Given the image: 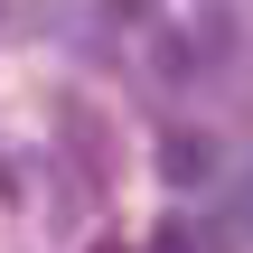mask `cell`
I'll list each match as a JSON object with an SVG mask.
<instances>
[{
    "label": "cell",
    "instance_id": "cell-4",
    "mask_svg": "<svg viewBox=\"0 0 253 253\" xmlns=\"http://www.w3.org/2000/svg\"><path fill=\"white\" fill-rule=\"evenodd\" d=\"M94 253H122V244H94Z\"/></svg>",
    "mask_w": 253,
    "mask_h": 253
},
{
    "label": "cell",
    "instance_id": "cell-2",
    "mask_svg": "<svg viewBox=\"0 0 253 253\" xmlns=\"http://www.w3.org/2000/svg\"><path fill=\"white\" fill-rule=\"evenodd\" d=\"M160 253H197V244H188V225H169V235H160Z\"/></svg>",
    "mask_w": 253,
    "mask_h": 253
},
{
    "label": "cell",
    "instance_id": "cell-3",
    "mask_svg": "<svg viewBox=\"0 0 253 253\" xmlns=\"http://www.w3.org/2000/svg\"><path fill=\"white\" fill-rule=\"evenodd\" d=\"M113 9H122V19H141V9H150V0H113Z\"/></svg>",
    "mask_w": 253,
    "mask_h": 253
},
{
    "label": "cell",
    "instance_id": "cell-1",
    "mask_svg": "<svg viewBox=\"0 0 253 253\" xmlns=\"http://www.w3.org/2000/svg\"><path fill=\"white\" fill-rule=\"evenodd\" d=\"M160 169H169V178H207V169H216V150H207V141H188V131H169V160H160Z\"/></svg>",
    "mask_w": 253,
    "mask_h": 253
}]
</instances>
